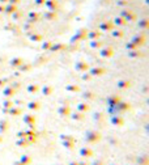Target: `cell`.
Segmentation results:
<instances>
[{"instance_id": "ba28073f", "label": "cell", "mask_w": 149, "mask_h": 165, "mask_svg": "<svg viewBox=\"0 0 149 165\" xmlns=\"http://www.w3.org/2000/svg\"><path fill=\"white\" fill-rule=\"evenodd\" d=\"M56 165H63V164H56Z\"/></svg>"}, {"instance_id": "7a4b0ae2", "label": "cell", "mask_w": 149, "mask_h": 165, "mask_svg": "<svg viewBox=\"0 0 149 165\" xmlns=\"http://www.w3.org/2000/svg\"><path fill=\"white\" fill-rule=\"evenodd\" d=\"M20 163H21L22 165H29V164L31 163L30 156H22V157H21V160H20Z\"/></svg>"}, {"instance_id": "5b68a950", "label": "cell", "mask_w": 149, "mask_h": 165, "mask_svg": "<svg viewBox=\"0 0 149 165\" xmlns=\"http://www.w3.org/2000/svg\"><path fill=\"white\" fill-rule=\"evenodd\" d=\"M78 165H89V164L85 163V161H81V163H78Z\"/></svg>"}, {"instance_id": "277c9868", "label": "cell", "mask_w": 149, "mask_h": 165, "mask_svg": "<svg viewBox=\"0 0 149 165\" xmlns=\"http://www.w3.org/2000/svg\"><path fill=\"white\" fill-rule=\"evenodd\" d=\"M90 165H105L103 163H102V161L101 160H96V161H93V163L92 164H90Z\"/></svg>"}, {"instance_id": "3957f363", "label": "cell", "mask_w": 149, "mask_h": 165, "mask_svg": "<svg viewBox=\"0 0 149 165\" xmlns=\"http://www.w3.org/2000/svg\"><path fill=\"white\" fill-rule=\"evenodd\" d=\"M137 164H139V165H148V157H147V156L139 157V159H137Z\"/></svg>"}, {"instance_id": "52a82bcc", "label": "cell", "mask_w": 149, "mask_h": 165, "mask_svg": "<svg viewBox=\"0 0 149 165\" xmlns=\"http://www.w3.org/2000/svg\"><path fill=\"white\" fill-rule=\"evenodd\" d=\"M14 165H22V164L20 163V161H16V163H14Z\"/></svg>"}, {"instance_id": "6da1fadb", "label": "cell", "mask_w": 149, "mask_h": 165, "mask_svg": "<svg viewBox=\"0 0 149 165\" xmlns=\"http://www.w3.org/2000/svg\"><path fill=\"white\" fill-rule=\"evenodd\" d=\"M80 155L83 156V157H85V159H89V157H92L93 156V152L90 151V149H88V148H83L80 151Z\"/></svg>"}, {"instance_id": "8992f818", "label": "cell", "mask_w": 149, "mask_h": 165, "mask_svg": "<svg viewBox=\"0 0 149 165\" xmlns=\"http://www.w3.org/2000/svg\"><path fill=\"white\" fill-rule=\"evenodd\" d=\"M69 165H78V163H75V161H72V163L69 164Z\"/></svg>"}]
</instances>
